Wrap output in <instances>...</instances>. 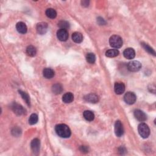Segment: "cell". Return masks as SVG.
Masks as SVG:
<instances>
[{
  "label": "cell",
  "mask_w": 156,
  "mask_h": 156,
  "mask_svg": "<svg viewBox=\"0 0 156 156\" xmlns=\"http://www.w3.org/2000/svg\"><path fill=\"white\" fill-rule=\"evenodd\" d=\"M56 134L61 138L67 139L71 135V130L69 127L65 124H60L56 126Z\"/></svg>",
  "instance_id": "cell-1"
},
{
  "label": "cell",
  "mask_w": 156,
  "mask_h": 156,
  "mask_svg": "<svg viewBox=\"0 0 156 156\" xmlns=\"http://www.w3.org/2000/svg\"><path fill=\"white\" fill-rule=\"evenodd\" d=\"M109 43H110V45L112 48L118 49L123 46V42L121 37L116 35H114V36H112L110 38Z\"/></svg>",
  "instance_id": "cell-2"
},
{
  "label": "cell",
  "mask_w": 156,
  "mask_h": 156,
  "mask_svg": "<svg viewBox=\"0 0 156 156\" xmlns=\"http://www.w3.org/2000/svg\"><path fill=\"white\" fill-rule=\"evenodd\" d=\"M138 131L140 135L143 139L148 138L150 135V129L145 123H140L138 126Z\"/></svg>",
  "instance_id": "cell-3"
},
{
  "label": "cell",
  "mask_w": 156,
  "mask_h": 156,
  "mask_svg": "<svg viewBox=\"0 0 156 156\" xmlns=\"http://www.w3.org/2000/svg\"><path fill=\"white\" fill-rule=\"evenodd\" d=\"M136 100V95L133 92H127L124 96V100L126 103L129 105L134 104Z\"/></svg>",
  "instance_id": "cell-4"
},
{
  "label": "cell",
  "mask_w": 156,
  "mask_h": 156,
  "mask_svg": "<svg viewBox=\"0 0 156 156\" xmlns=\"http://www.w3.org/2000/svg\"><path fill=\"white\" fill-rule=\"evenodd\" d=\"M11 109L15 114L17 115H22L25 113V109L23 106L17 102H13L11 105Z\"/></svg>",
  "instance_id": "cell-5"
},
{
  "label": "cell",
  "mask_w": 156,
  "mask_h": 156,
  "mask_svg": "<svg viewBox=\"0 0 156 156\" xmlns=\"http://www.w3.org/2000/svg\"><path fill=\"white\" fill-rule=\"evenodd\" d=\"M141 63L136 61L130 62L128 65V69L131 72L138 71L141 69Z\"/></svg>",
  "instance_id": "cell-6"
},
{
  "label": "cell",
  "mask_w": 156,
  "mask_h": 156,
  "mask_svg": "<svg viewBox=\"0 0 156 156\" xmlns=\"http://www.w3.org/2000/svg\"><path fill=\"white\" fill-rule=\"evenodd\" d=\"M115 134L116 136L118 137H120L124 134V128L121 122L119 120L116 121L115 124Z\"/></svg>",
  "instance_id": "cell-7"
},
{
  "label": "cell",
  "mask_w": 156,
  "mask_h": 156,
  "mask_svg": "<svg viewBox=\"0 0 156 156\" xmlns=\"http://www.w3.org/2000/svg\"><path fill=\"white\" fill-rule=\"evenodd\" d=\"M68 32L66 29H60L59 30H58L57 32V37L58 40L62 42H65L68 40Z\"/></svg>",
  "instance_id": "cell-8"
},
{
  "label": "cell",
  "mask_w": 156,
  "mask_h": 156,
  "mask_svg": "<svg viewBox=\"0 0 156 156\" xmlns=\"http://www.w3.org/2000/svg\"><path fill=\"white\" fill-rule=\"evenodd\" d=\"M48 24L45 22H40L37 24L36 29L38 34H40V35H43V34H46L48 31Z\"/></svg>",
  "instance_id": "cell-9"
},
{
  "label": "cell",
  "mask_w": 156,
  "mask_h": 156,
  "mask_svg": "<svg viewBox=\"0 0 156 156\" xmlns=\"http://www.w3.org/2000/svg\"><path fill=\"white\" fill-rule=\"evenodd\" d=\"M40 142L38 139H34L31 143V148L33 153L36 154H38L40 151Z\"/></svg>",
  "instance_id": "cell-10"
},
{
  "label": "cell",
  "mask_w": 156,
  "mask_h": 156,
  "mask_svg": "<svg viewBox=\"0 0 156 156\" xmlns=\"http://www.w3.org/2000/svg\"><path fill=\"white\" fill-rule=\"evenodd\" d=\"M134 116L135 118L140 122H143L147 120V116L145 114V112L139 109L134 111Z\"/></svg>",
  "instance_id": "cell-11"
},
{
  "label": "cell",
  "mask_w": 156,
  "mask_h": 156,
  "mask_svg": "<svg viewBox=\"0 0 156 156\" xmlns=\"http://www.w3.org/2000/svg\"><path fill=\"white\" fill-rule=\"evenodd\" d=\"M114 90L117 95L123 94L125 91L124 84L121 82H116L114 86Z\"/></svg>",
  "instance_id": "cell-12"
},
{
  "label": "cell",
  "mask_w": 156,
  "mask_h": 156,
  "mask_svg": "<svg viewBox=\"0 0 156 156\" xmlns=\"http://www.w3.org/2000/svg\"><path fill=\"white\" fill-rule=\"evenodd\" d=\"M84 100L85 101L90 102V103H97L99 101V97L96 94L90 93L86 95L84 97Z\"/></svg>",
  "instance_id": "cell-13"
},
{
  "label": "cell",
  "mask_w": 156,
  "mask_h": 156,
  "mask_svg": "<svg viewBox=\"0 0 156 156\" xmlns=\"http://www.w3.org/2000/svg\"><path fill=\"white\" fill-rule=\"evenodd\" d=\"M123 55L128 59H132L135 56V52L133 48H128L126 49L123 52Z\"/></svg>",
  "instance_id": "cell-14"
},
{
  "label": "cell",
  "mask_w": 156,
  "mask_h": 156,
  "mask_svg": "<svg viewBox=\"0 0 156 156\" xmlns=\"http://www.w3.org/2000/svg\"><path fill=\"white\" fill-rule=\"evenodd\" d=\"M16 29L19 33L23 34H26L28 30L26 24L23 22H18L16 24Z\"/></svg>",
  "instance_id": "cell-15"
},
{
  "label": "cell",
  "mask_w": 156,
  "mask_h": 156,
  "mask_svg": "<svg viewBox=\"0 0 156 156\" xmlns=\"http://www.w3.org/2000/svg\"><path fill=\"white\" fill-rule=\"evenodd\" d=\"M43 76L46 79H51L54 76V71L51 68H46L43 71Z\"/></svg>",
  "instance_id": "cell-16"
},
{
  "label": "cell",
  "mask_w": 156,
  "mask_h": 156,
  "mask_svg": "<svg viewBox=\"0 0 156 156\" xmlns=\"http://www.w3.org/2000/svg\"><path fill=\"white\" fill-rule=\"evenodd\" d=\"M74 100V95L71 92H68L65 93L62 97V101L66 104L71 103Z\"/></svg>",
  "instance_id": "cell-17"
},
{
  "label": "cell",
  "mask_w": 156,
  "mask_h": 156,
  "mask_svg": "<svg viewBox=\"0 0 156 156\" xmlns=\"http://www.w3.org/2000/svg\"><path fill=\"white\" fill-rule=\"evenodd\" d=\"M72 39L76 43H80L83 40V36L82 34L78 32H76L73 34Z\"/></svg>",
  "instance_id": "cell-18"
},
{
  "label": "cell",
  "mask_w": 156,
  "mask_h": 156,
  "mask_svg": "<svg viewBox=\"0 0 156 156\" xmlns=\"http://www.w3.org/2000/svg\"><path fill=\"white\" fill-rule=\"evenodd\" d=\"M83 115H84V118L89 121H92L95 119V115L90 110H85L84 112V114H83Z\"/></svg>",
  "instance_id": "cell-19"
},
{
  "label": "cell",
  "mask_w": 156,
  "mask_h": 156,
  "mask_svg": "<svg viewBox=\"0 0 156 156\" xmlns=\"http://www.w3.org/2000/svg\"><path fill=\"white\" fill-rule=\"evenodd\" d=\"M26 54L29 56H35L37 54V50L36 47H34L32 45L28 46L26 48Z\"/></svg>",
  "instance_id": "cell-20"
},
{
  "label": "cell",
  "mask_w": 156,
  "mask_h": 156,
  "mask_svg": "<svg viewBox=\"0 0 156 156\" xmlns=\"http://www.w3.org/2000/svg\"><path fill=\"white\" fill-rule=\"evenodd\" d=\"M52 91L53 93L56 95H58L61 93L63 91V87L60 84H56L54 85L52 87Z\"/></svg>",
  "instance_id": "cell-21"
},
{
  "label": "cell",
  "mask_w": 156,
  "mask_h": 156,
  "mask_svg": "<svg viewBox=\"0 0 156 156\" xmlns=\"http://www.w3.org/2000/svg\"><path fill=\"white\" fill-rule=\"evenodd\" d=\"M46 15L48 18L54 19L57 17V12L54 9L49 8L46 11Z\"/></svg>",
  "instance_id": "cell-22"
},
{
  "label": "cell",
  "mask_w": 156,
  "mask_h": 156,
  "mask_svg": "<svg viewBox=\"0 0 156 156\" xmlns=\"http://www.w3.org/2000/svg\"><path fill=\"white\" fill-rule=\"evenodd\" d=\"M141 45H142L143 48L145 49V50L146 51H147L148 53L150 54H152L154 56H155V52L154 50V49L153 48H151L149 45H148L147 43H141Z\"/></svg>",
  "instance_id": "cell-23"
},
{
  "label": "cell",
  "mask_w": 156,
  "mask_h": 156,
  "mask_svg": "<svg viewBox=\"0 0 156 156\" xmlns=\"http://www.w3.org/2000/svg\"><path fill=\"white\" fill-rule=\"evenodd\" d=\"M19 92V93L21 95L22 97L23 98V99L26 102V103L29 106H30V98H29V96L28 95V93H26V92H24L23 91H22V90H19L18 91Z\"/></svg>",
  "instance_id": "cell-24"
},
{
  "label": "cell",
  "mask_w": 156,
  "mask_h": 156,
  "mask_svg": "<svg viewBox=\"0 0 156 156\" xmlns=\"http://www.w3.org/2000/svg\"><path fill=\"white\" fill-rule=\"evenodd\" d=\"M119 51L117 50H109L106 52V56L108 57H115L119 54Z\"/></svg>",
  "instance_id": "cell-25"
},
{
  "label": "cell",
  "mask_w": 156,
  "mask_h": 156,
  "mask_svg": "<svg viewBox=\"0 0 156 156\" xmlns=\"http://www.w3.org/2000/svg\"><path fill=\"white\" fill-rule=\"evenodd\" d=\"M38 121V116L36 114H32L29 119V123L31 125L36 124Z\"/></svg>",
  "instance_id": "cell-26"
},
{
  "label": "cell",
  "mask_w": 156,
  "mask_h": 156,
  "mask_svg": "<svg viewBox=\"0 0 156 156\" xmlns=\"http://www.w3.org/2000/svg\"><path fill=\"white\" fill-rule=\"evenodd\" d=\"M86 60L89 63L93 64V63H94L96 61V56L93 53L91 52L88 53L86 56Z\"/></svg>",
  "instance_id": "cell-27"
},
{
  "label": "cell",
  "mask_w": 156,
  "mask_h": 156,
  "mask_svg": "<svg viewBox=\"0 0 156 156\" xmlns=\"http://www.w3.org/2000/svg\"><path fill=\"white\" fill-rule=\"evenodd\" d=\"M58 26L61 29H66V30H67V29L70 28V23L67 21L62 20L58 22Z\"/></svg>",
  "instance_id": "cell-28"
},
{
  "label": "cell",
  "mask_w": 156,
  "mask_h": 156,
  "mask_svg": "<svg viewBox=\"0 0 156 156\" xmlns=\"http://www.w3.org/2000/svg\"><path fill=\"white\" fill-rule=\"evenodd\" d=\"M12 134L13 136H18L19 135H20V134H22V130L20 129L17 128V127H15V128H14L12 130Z\"/></svg>",
  "instance_id": "cell-29"
},
{
  "label": "cell",
  "mask_w": 156,
  "mask_h": 156,
  "mask_svg": "<svg viewBox=\"0 0 156 156\" xmlns=\"http://www.w3.org/2000/svg\"><path fill=\"white\" fill-rule=\"evenodd\" d=\"M97 22L100 25H104V24L106 23V22H105L104 20L101 18V17H98L97 19Z\"/></svg>",
  "instance_id": "cell-30"
},
{
  "label": "cell",
  "mask_w": 156,
  "mask_h": 156,
  "mask_svg": "<svg viewBox=\"0 0 156 156\" xmlns=\"http://www.w3.org/2000/svg\"><path fill=\"white\" fill-rule=\"evenodd\" d=\"M80 150H81V152H82V153H88V152H89V151H88L89 150H88L87 147H86V146H81L80 147Z\"/></svg>",
  "instance_id": "cell-31"
},
{
  "label": "cell",
  "mask_w": 156,
  "mask_h": 156,
  "mask_svg": "<svg viewBox=\"0 0 156 156\" xmlns=\"http://www.w3.org/2000/svg\"><path fill=\"white\" fill-rule=\"evenodd\" d=\"M82 4V6H84V7H87V6H89V1H82L81 2Z\"/></svg>",
  "instance_id": "cell-32"
},
{
  "label": "cell",
  "mask_w": 156,
  "mask_h": 156,
  "mask_svg": "<svg viewBox=\"0 0 156 156\" xmlns=\"http://www.w3.org/2000/svg\"><path fill=\"white\" fill-rule=\"evenodd\" d=\"M126 149L124 147H120L119 148V152L121 153V154H124L123 153L126 152Z\"/></svg>",
  "instance_id": "cell-33"
}]
</instances>
